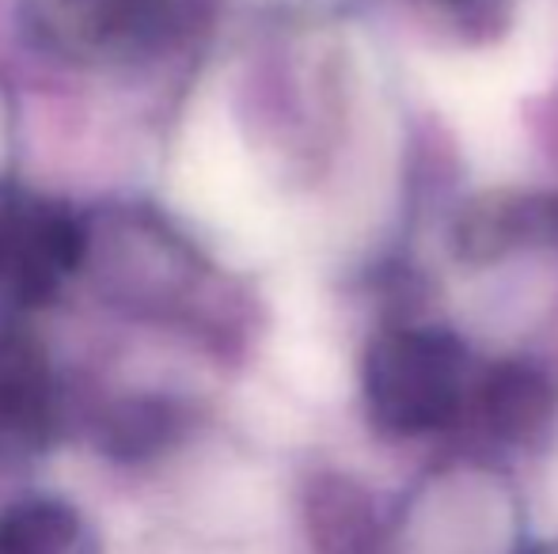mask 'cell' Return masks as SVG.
<instances>
[{"mask_svg":"<svg viewBox=\"0 0 558 554\" xmlns=\"http://www.w3.org/2000/svg\"><path fill=\"white\" fill-rule=\"evenodd\" d=\"M426 84L478 168L501 175L521 163V130L513 122L517 91L509 88L498 58H441L426 69Z\"/></svg>","mask_w":558,"mask_h":554,"instance_id":"obj_1","label":"cell"},{"mask_svg":"<svg viewBox=\"0 0 558 554\" xmlns=\"http://www.w3.org/2000/svg\"><path fill=\"white\" fill-rule=\"evenodd\" d=\"M0 554H99V543L73 505L31 497L0 513Z\"/></svg>","mask_w":558,"mask_h":554,"instance_id":"obj_2","label":"cell"},{"mask_svg":"<svg viewBox=\"0 0 558 554\" xmlns=\"http://www.w3.org/2000/svg\"><path fill=\"white\" fill-rule=\"evenodd\" d=\"M498 65L513 91H544L558 76V0H524Z\"/></svg>","mask_w":558,"mask_h":554,"instance_id":"obj_3","label":"cell"},{"mask_svg":"<svg viewBox=\"0 0 558 554\" xmlns=\"http://www.w3.org/2000/svg\"><path fill=\"white\" fill-rule=\"evenodd\" d=\"M544 415H547V395H544V387L529 377L498 384V392L490 395V418L498 421V429H506V433H529V429L539 426Z\"/></svg>","mask_w":558,"mask_h":554,"instance_id":"obj_4","label":"cell"},{"mask_svg":"<svg viewBox=\"0 0 558 554\" xmlns=\"http://www.w3.org/2000/svg\"><path fill=\"white\" fill-rule=\"evenodd\" d=\"M532 554H558V547H544V551H532Z\"/></svg>","mask_w":558,"mask_h":554,"instance_id":"obj_5","label":"cell"}]
</instances>
